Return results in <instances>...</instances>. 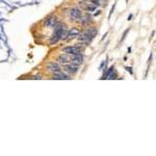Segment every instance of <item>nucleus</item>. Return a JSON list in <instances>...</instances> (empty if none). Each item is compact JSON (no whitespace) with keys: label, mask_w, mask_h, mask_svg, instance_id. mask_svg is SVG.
<instances>
[{"label":"nucleus","mask_w":156,"mask_h":156,"mask_svg":"<svg viewBox=\"0 0 156 156\" xmlns=\"http://www.w3.org/2000/svg\"><path fill=\"white\" fill-rule=\"evenodd\" d=\"M65 32H66V25L65 24H57V25L55 26V29H54V32H53L52 37L50 39V44L51 45L56 44L61 39L64 38Z\"/></svg>","instance_id":"nucleus-1"},{"label":"nucleus","mask_w":156,"mask_h":156,"mask_svg":"<svg viewBox=\"0 0 156 156\" xmlns=\"http://www.w3.org/2000/svg\"><path fill=\"white\" fill-rule=\"evenodd\" d=\"M97 34V29L92 27L88 29V30H84L82 32H80V34L77 37V40L79 42H81V43H89L94 37Z\"/></svg>","instance_id":"nucleus-2"},{"label":"nucleus","mask_w":156,"mask_h":156,"mask_svg":"<svg viewBox=\"0 0 156 156\" xmlns=\"http://www.w3.org/2000/svg\"><path fill=\"white\" fill-rule=\"evenodd\" d=\"M45 26L48 28H51V27H54V26L57 25V18H56L55 15H50L49 17L46 18L45 20Z\"/></svg>","instance_id":"nucleus-3"},{"label":"nucleus","mask_w":156,"mask_h":156,"mask_svg":"<svg viewBox=\"0 0 156 156\" xmlns=\"http://www.w3.org/2000/svg\"><path fill=\"white\" fill-rule=\"evenodd\" d=\"M79 6H80V8L81 10H83V11H94L95 10H96V7H97V5L96 4H94L93 2H86V1H81L79 3Z\"/></svg>","instance_id":"nucleus-4"},{"label":"nucleus","mask_w":156,"mask_h":156,"mask_svg":"<svg viewBox=\"0 0 156 156\" xmlns=\"http://www.w3.org/2000/svg\"><path fill=\"white\" fill-rule=\"evenodd\" d=\"M82 17L81 11L77 7H73L70 10V18L72 19V21H78L80 20Z\"/></svg>","instance_id":"nucleus-5"},{"label":"nucleus","mask_w":156,"mask_h":156,"mask_svg":"<svg viewBox=\"0 0 156 156\" xmlns=\"http://www.w3.org/2000/svg\"><path fill=\"white\" fill-rule=\"evenodd\" d=\"M73 61L72 58V54H68V53H64V54L59 55L57 57V61L59 64H62V65H67V64H70Z\"/></svg>","instance_id":"nucleus-6"},{"label":"nucleus","mask_w":156,"mask_h":156,"mask_svg":"<svg viewBox=\"0 0 156 156\" xmlns=\"http://www.w3.org/2000/svg\"><path fill=\"white\" fill-rule=\"evenodd\" d=\"M64 69H65V71L67 72V73L74 74L78 71V69H79V65L74 64V62H70V64L64 65Z\"/></svg>","instance_id":"nucleus-7"},{"label":"nucleus","mask_w":156,"mask_h":156,"mask_svg":"<svg viewBox=\"0 0 156 156\" xmlns=\"http://www.w3.org/2000/svg\"><path fill=\"white\" fill-rule=\"evenodd\" d=\"M62 52L68 53V54H79L81 52V48L78 46H69L62 49Z\"/></svg>","instance_id":"nucleus-8"},{"label":"nucleus","mask_w":156,"mask_h":156,"mask_svg":"<svg viewBox=\"0 0 156 156\" xmlns=\"http://www.w3.org/2000/svg\"><path fill=\"white\" fill-rule=\"evenodd\" d=\"M47 70L49 72H52L53 74H56V73H59V72H61V68L59 67L57 64H55V62L51 61V62H48L47 66H46Z\"/></svg>","instance_id":"nucleus-9"},{"label":"nucleus","mask_w":156,"mask_h":156,"mask_svg":"<svg viewBox=\"0 0 156 156\" xmlns=\"http://www.w3.org/2000/svg\"><path fill=\"white\" fill-rule=\"evenodd\" d=\"M79 34H80V32H79V30H78L77 28H75V27L71 28V30L68 31V35H67V39H66V40H67V41L73 40L74 38H77Z\"/></svg>","instance_id":"nucleus-10"},{"label":"nucleus","mask_w":156,"mask_h":156,"mask_svg":"<svg viewBox=\"0 0 156 156\" xmlns=\"http://www.w3.org/2000/svg\"><path fill=\"white\" fill-rule=\"evenodd\" d=\"M72 58H73V61L72 62H74V64H77V65H81L82 64V61H83V57L82 55L80 54H72Z\"/></svg>","instance_id":"nucleus-11"},{"label":"nucleus","mask_w":156,"mask_h":156,"mask_svg":"<svg viewBox=\"0 0 156 156\" xmlns=\"http://www.w3.org/2000/svg\"><path fill=\"white\" fill-rule=\"evenodd\" d=\"M52 79H58V80H66V79H70V77L68 75L64 74L62 72H59V73H56V74H53L52 76Z\"/></svg>","instance_id":"nucleus-12"},{"label":"nucleus","mask_w":156,"mask_h":156,"mask_svg":"<svg viewBox=\"0 0 156 156\" xmlns=\"http://www.w3.org/2000/svg\"><path fill=\"white\" fill-rule=\"evenodd\" d=\"M80 22H81V24H83V25H88V24L92 22V17L89 16V15H85V16L81 17Z\"/></svg>","instance_id":"nucleus-13"},{"label":"nucleus","mask_w":156,"mask_h":156,"mask_svg":"<svg viewBox=\"0 0 156 156\" xmlns=\"http://www.w3.org/2000/svg\"><path fill=\"white\" fill-rule=\"evenodd\" d=\"M108 0H91V2H93L94 4H96L97 6L99 5H106Z\"/></svg>","instance_id":"nucleus-14"},{"label":"nucleus","mask_w":156,"mask_h":156,"mask_svg":"<svg viewBox=\"0 0 156 156\" xmlns=\"http://www.w3.org/2000/svg\"><path fill=\"white\" fill-rule=\"evenodd\" d=\"M32 79H42V75L39 74V75H34L33 77H32Z\"/></svg>","instance_id":"nucleus-15"},{"label":"nucleus","mask_w":156,"mask_h":156,"mask_svg":"<svg viewBox=\"0 0 156 156\" xmlns=\"http://www.w3.org/2000/svg\"><path fill=\"white\" fill-rule=\"evenodd\" d=\"M128 31H129V29H127V30H126V31L124 32V34H123V38L121 39V42H122V41L124 40V39H125V37H126V34H127V32H128Z\"/></svg>","instance_id":"nucleus-16"},{"label":"nucleus","mask_w":156,"mask_h":156,"mask_svg":"<svg viewBox=\"0 0 156 156\" xmlns=\"http://www.w3.org/2000/svg\"><path fill=\"white\" fill-rule=\"evenodd\" d=\"M115 6H116V3L113 4V6L111 7V11H110V13H109V18H110V16H111V14H112V11H113V10H115Z\"/></svg>","instance_id":"nucleus-17"},{"label":"nucleus","mask_w":156,"mask_h":156,"mask_svg":"<svg viewBox=\"0 0 156 156\" xmlns=\"http://www.w3.org/2000/svg\"><path fill=\"white\" fill-rule=\"evenodd\" d=\"M126 70H127L130 74H132V70H131V68H129V67H126Z\"/></svg>","instance_id":"nucleus-18"},{"label":"nucleus","mask_w":156,"mask_h":156,"mask_svg":"<svg viewBox=\"0 0 156 156\" xmlns=\"http://www.w3.org/2000/svg\"><path fill=\"white\" fill-rule=\"evenodd\" d=\"M131 18H132V15H129V17H128V20H131Z\"/></svg>","instance_id":"nucleus-19"},{"label":"nucleus","mask_w":156,"mask_h":156,"mask_svg":"<svg viewBox=\"0 0 156 156\" xmlns=\"http://www.w3.org/2000/svg\"><path fill=\"white\" fill-rule=\"evenodd\" d=\"M81 1H88V0H81Z\"/></svg>","instance_id":"nucleus-20"}]
</instances>
